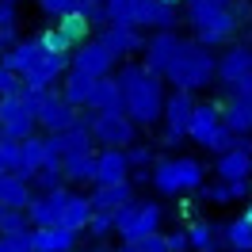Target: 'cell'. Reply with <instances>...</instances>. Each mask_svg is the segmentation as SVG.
Instances as JSON below:
<instances>
[{
  "mask_svg": "<svg viewBox=\"0 0 252 252\" xmlns=\"http://www.w3.org/2000/svg\"><path fill=\"white\" fill-rule=\"evenodd\" d=\"M221 123L229 126L237 138L252 134V99H229V103L221 107Z\"/></svg>",
  "mask_w": 252,
  "mask_h": 252,
  "instance_id": "f1b7e54d",
  "label": "cell"
},
{
  "mask_svg": "<svg viewBox=\"0 0 252 252\" xmlns=\"http://www.w3.org/2000/svg\"><path fill=\"white\" fill-rule=\"evenodd\" d=\"M225 4H233V0H184L188 12H195V8H225Z\"/></svg>",
  "mask_w": 252,
  "mask_h": 252,
  "instance_id": "bcb514c9",
  "label": "cell"
},
{
  "mask_svg": "<svg viewBox=\"0 0 252 252\" xmlns=\"http://www.w3.org/2000/svg\"><path fill=\"white\" fill-rule=\"evenodd\" d=\"M92 92H95V77H92V73H84V69H77V65L62 77V95L73 103V107H88Z\"/></svg>",
  "mask_w": 252,
  "mask_h": 252,
  "instance_id": "d6986e66",
  "label": "cell"
},
{
  "mask_svg": "<svg viewBox=\"0 0 252 252\" xmlns=\"http://www.w3.org/2000/svg\"><path fill=\"white\" fill-rule=\"evenodd\" d=\"M168 249H172V252H188V249H191L188 229H176V233H168Z\"/></svg>",
  "mask_w": 252,
  "mask_h": 252,
  "instance_id": "f6af8a7d",
  "label": "cell"
},
{
  "mask_svg": "<svg viewBox=\"0 0 252 252\" xmlns=\"http://www.w3.org/2000/svg\"><path fill=\"white\" fill-rule=\"evenodd\" d=\"M126 176H130L126 149H103L99 153V168H95V184H123Z\"/></svg>",
  "mask_w": 252,
  "mask_h": 252,
  "instance_id": "ffe728a7",
  "label": "cell"
},
{
  "mask_svg": "<svg viewBox=\"0 0 252 252\" xmlns=\"http://www.w3.org/2000/svg\"><path fill=\"white\" fill-rule=\"evenodd\" d=\"M176 4H164V0H142L138 8V27L142 31H176Z\"/></svg>",
  "mask_w": 252,
  "mask_h": 252,
  "instance_id": "e0dca14e",
  "label": "cell"
},
{
  "mask_svg": "<svg viewBox=\"0 0 252 252\" xmlns=\"http://www.w3.org/2000/svg\"><path fill=\"white\" fill-rule=\"evenodd\" d=\"M88 252H103V249H88Z\"/></svg>",
  "mask_w": 252,
  "mask_h": 252,
  "instance_id": "9f6ffc18",
  "label": "cell"
},
{
  "mask_svg": "<svg viewBox=\"0 0 252 252\" xmlns=\"http://www.w3.org/2000/svg\"><path fill=\"white\" fill-rule=\"evenodd\" d=\"M180 46H184V38H180L176 31H153L149 38H145V58L142 62L149 65L157 77H168V69H172Z\"/></svg>",
  "mask_w": 252,
  "mask_h": 252,
  "instance_id": "30bf717a",
  "label": "cell"
},
{
  "mask_svg": "<svg viewBox=\"0 0 252 252\" xmlns=\"http://www.w3.org/2000/svg\"><path fill=\"white\" fill-rule=\"evenodd\" d=\"M229 99H252V73L241 77L237 84H229Z\"/></svg>",
  "mask_w": 252,
  "mask_h": 252,
  "instance_id": "ee69618b",
  "label": "cell"
},
{
  "mask_svg": "<svg viewBox=\"0 0 252 252\" xmlns=\"http://www.w3.org/2000/svg\"><path fill=\"white\" fill-rule=\"evenodd\" d=\"M188 23H191L195 42L214 50V46H225L237 34L241 16L233 12V4H225V8H195V12H188Z\"/></svg>",
  "mask_w": 252,
  "mask_h": 252,
  "instance_id": "3957f363",
  "label": "cell"
},
{
  "mask_svg": "<svg viewBox=\"0 0 252 252\" xmlns=\"http://www.w3.org/2000/svg\"><path fill=\"white\" fill-rule=\"evenodd\" d=\"M138 245H142V252H172V249H168V237H160V233H153V237H142Z\"/></svg>",
  "mask_w": 252,
  "mask_h": 252,
  "instance_id": "7bdbcfd3",
  "label": "cell"
},
{
  "mask_svg": "<svg viewBox=\"0 0 252 252\" xmlns=\"http://www.w3.org/2000/svg\"><path fill=\"white\" fill-rule=\"evenodd\" d=\"M134 203V188H130V180H123V184H95L92 191V206L95 210H119V206Z\"/></svg>",
  "mask_w": 252,
  "mask_h": 252,
  "instance_id": "44dd1931",
  "label": "cell"
},
{
  "mask_svg": "<svg viewBox=\"0 0 252 252\" xmlns=\"http://www.w3.org/2000/svg\"><path fill=\"white\" fill-rule=\"evenodd\" d=\"M0 214H4V203H0Z\"/></svg>",
  "mask_w": 252,
  "mask_h": 252,
  "instance_id": "6f0895ef",
  "label": "cell"
},
{
  "mask_svg": "<svg viewBox=\"0 0 252 252\" xmlns=\"http://www.w3.org/2000/svg\"><path fill=\"white\" fill-rule=\"evenodd\" d=\"M111 229H115V214H111V210H95L92 221H88V233L92 237H107Z\"/></svg>",
  "mask_w": 252,
  "mask_h": 252,
  "instance_id": "60d3db41",
  "label": "cell"
},
{
  "mask_svg": "<svg viewBox=\"0 0 252 252\" xmlns=\"http://www.w3.org/2000/svg\"><path fill=\"white\" fill-rule=\"evenodd\" d=\"M153 188L160 195H184V172H180V157H164L153 164Z\"/></svg>",
  "mask_w": 252,
  "mask_h": 252,
  "instance_id": "603a6c76",
  "label": "cell"
},
{
  "mask_svg": "<svg viewBox=\"0 0 252 252\" xmlns=\"http://www.w3.org/2000/svg\"><path fill=\"white\" fill-rule=\"evenodd\" d=\"M16 42H19L16 27H4V23H0V54H4L8 46H16Z\"/></svg>",
  "mask_w": 252,
  "mask_h": 252,
  "instance_id": "7dc6e473",
  "label": "cell"
},
{
  "mask_svg": "<svg viewBox=\"0 0 252 252\" xmlns=\"http://www.w3.org/2000/svg\"><path fill=\"white\" fill-rule=\"evenodd\" d=\"M77 111L80 107H73L62 92L46 88L42 103H38V126H42L46 134H62V130H69V126H77L80 119H84V115H77Z\"/></svg>",
  "mask_w": 252,
  "mask_h": 252,
  "instance_id": "ba28073f",
  "label": "cell"
},
{
  "mask_svg": "<svg viewBox=\"0 0 252 252\" xmlns=\"http://www.w3.org/2000/svg\"><path fill=\"white\" fill-rule=\"evenodd\" d=\"M188 237H191V249L195 252H218V241H225V225L203 218L188 229Z\"/></svg>",
  "mask_w": 252,
  "mask_h": 252,
  "instance_id": "83f0119b",
  "label": "cell"
},
{
  "mask_svg": "<svg viewBox=\"0 0 252 252\" xmlns=\"http://www.w3.org/2000/svg\"><path fill=\"white\" fill-rule=\"evenodd\" d=\"M16 92H23V77L0 62V95H16Z\"/></svg>",
  "mask_w": 252,
  "mask_h": 252,
  "instance_id": "ab89813d",
  "label": "cell"
},
{
  "mask_svg": "<svg viewBox=\"0 0 252 252\" xmlns=\"http://www.w3.org/2000/svg\"><path fill=\"white\" fill-rule=\"evenodd\" d=\"M160 221H164V210L157 203H126L115 210V233L123 241H142V237L160 233Z\"/></svg>",
  "mask_w": 252,
  "mask_h": 252,
  "instance_id": "277c9868",
  "label": "cell"
},
{
  "mask_svg": "<svg viewBox=\"0 0 252 252\" xmlns=\"http://www.w3.org/2000/svg\"><path fill=\"white\" fill-rule=\"evenodd\" d=\"M42 54H46V46H42V38L34 34V38H19L16 46H8L4 54H0V62L8 65V69H16L19 77H23V73H31L34 65H38Z\"/></svg>",
  "mask_w": 252,
  "mask_h": 252,
  "instance_id": "9a60e30c",
  "label": "cell"
},
{
  "mask_svg": "<svg viewBox=\"0 0 252 252\" xmlns=\"http://www.w3.org/2000/svg\"><path fill=\"white\" fill-rule=\"evenodd\" d=\"M58 27H62L73 42H88V31H92V16H88V8H77V12H69V16L58 19Z\"/></svg>",
  "mask_w": 252,
  "mask_h": 252,
  "instance_id": "4dcf8cb0",
  "label": "cell"
},
{
  "mask_svg": "<svg viewBox=\"0 0 252 252\" xmlns=\"http://www.w3.org/2000/svg\"><path fill=\"white\" fill-rule=\"evenodd\" d=\"M38 126V115H34L31 99L23 92L16 95H0V130L4 138H16V142H27Z\"/></svg>",
  "mask_w": 252,
  "mask_h": 252,
  "instance_id": "5b68a950",
  "label": "cell"
},
{
  "mask_svg": "<svg viewBox=\"0 0 252 252\" xmlns=\"http://www.w3.org/2000/svg\"><path fill=\"white\" fill-rule=\"evenodd\" d=\"M225 241H229V249H241V252H252V218H233L225 221Z\"/></svg>",
  "mask_w": 252,
  "mask_h": 252,
  "instance_id": "d6a6232c",
  "label": "cell"
},
{
  "mask_svg": "<svg viewBox=\"0 0 252 252\" xmlns=\"http://www.w3.org/2000/svg\"><path fill=\"white\" fill-rule=\"evenodd\" d=\"M119 58L134 54V50H145V38H142V27H130V23H107L103 34H99Z\"/></svg>",
  "mask_w": 252,
  "mask_h": 252,
  "instance_id": "ac0fdd59",
  "label": "cell"
},
{
  "mask_svg": "<svg viewBox=\"0 0 252 252\" xmlns=\"http://www.w3.org/2000/svg\"><path fill=\"white\" fill-rule=\"evenodd\" d=\"M31 180H23L16 172H0V203L4 206H19V210H27L31 206Z\"/></svg>",
  "mask_w": 252,
  "mask_h": 252,
  "instance_id": "7402d4cb",
  "label": "cell"
},
{
  "mask_svg": "<svg viewBox=\"0 0 252 252\" xmlns=\"http://www.w3.org/2000/svg\"><path fill=\"white\" fill-rule=\"evenodd\" d=\"M195 99H191V92H184V88H176V92H168V103H164V145H176L188 138V126H191V115H195Z\"/></svg>",
  "mask_w": 252,
  "mask_h": 252,
  "instance_id": "52a82bcc",
  "label": "cell"
},
{
  "mask_svg": "<svg viewBox=\"0 0 252 252\" xmlns=\"http://www.w3.org/2000/svg\"><path fill=\"white\" fill-rule=\"evenodd\" d=\"M164 4H180V0H164Z\"/></svg>",
  "mask_w": 252,
  "mask_h": 252,
  "instance_id": "11a10c76",
  "label": "cell"
},
{
  "mask_svg": "<svg viewBox=\"0 0 252 252\" xmlns=\"http://www.w3.org/2000/svg\"><path fill=\"white\" fill-rule=\"evenodd\" d=\"M164 80L176 84V88H184V92H199V88L218 80V58L210 54V46L195 42V38L191 42L184 38V46H180V54H176V62Z\"/></svg>",
  "mask_w": 252,
  "mask_h": 252,
  "instance_id": "7a4b0ae2",
  "label": "cell"
},
{
  "mask_svg": "<svg viewBox=\"0 0 252 252\" xmlns=\"http://www.w3.org/2000/svg\"><path fill=\"white\" fill-rule=\"evenodd\" d=\"M23 229H31V214L19 210V206H4V214H0V233H23Z\"/></svg>",
  "mask_w": 252,
  "mask_h": 252,
  "instance_id": "8d00e7d4",
  "label": "cell"
},
{
  "mask_svg": "<svg viewBox=\"0 0 252 252\" xmlns=\"http://www.w3.org/2000/svg\"><path fill=\"white\" fill-rule=\"evenodd\" d=\"M84 123L92 126L95 145H103V149H130L138 142V123L130 115H92Z\"/></svg>",
  "mask_w": 252,
  "mask_h": 252,
  "instance_id": "8992f818",
  "label": "cell"
},
{
  "mask_svg": "<svg viewBox=\"0 0 252 252\" xmlns=\"http://www.w3.org/2000/svg\"><path fill=\"white\" fill-rule=\"evenodd\" d=\"M88 115H126V95H123L119 77L95 80V92L88 99Z\"/></svg>",
  "mask_w": 252,
  "mask_h": 252,
  "instance_id": "4fadbf2b",
  "label": "cell"
},
{
  "mask_svg": "<svg viewBox=\"0 0 252 252\" xmlns=\"http://www.w3.org/2000/svg\"><path fill=\"white\" fill-rule=\"evenodd\" d=\"M0 23L4 27H16V4H0Z\"/></svg>",
  "mask_w": 252,
  "mask_h": 252,
  "instance_id": "c3c4849f",
  "label": "cell"
},
{
  "mask_svg": "<svg viewBox=\"0 0 252 252\" xmlns=\"http://www.w3.org/2000/svg\"><path fill=\"white\" fill-rule=\"evenodd\" d=\"M233 252H241V249H233Z\"/></svg>",
  "mask_w": 252,
  "mask_h": 252,
  "instance_id": "680465c9",
  "label": "cell"
},
{
  "mask_svg": "<svg viewBox=\"0 0 252 252\" xmlns=\"http://www.w3.org/2000/svg\"><path fill=\"white\" fill-rule=\"evenodd\" d=\"M245 218H252V199H249V206H245Z\"/></svg>",
  "mask_w": 252,
  "mask_h": 252,
  "instance_id": "816d5d0a",
  "label": "cell"
},
{
  "mask_svg": "<svg viewBox=\"0 0 252 252\" xmlns=\"http://www.w3.org/2000/svg\"><path fill=\"white\" fill-rule=\"evenodd\" d=\"M0 252H38L34 225H31V229H23V233H0Z\"/></svg>",
  "mask_w": 252,
  "mask_h": 252,
  "instance_id": "e575fe53",
  "label": "cell"
},
{
  "mask_svg": "<svg viewBox=\"0 0 252 252\" xmlns=\"http://www.w3.org/2000/svg\"><path fill=\"white\" fill-rule=\"evenodd\" d=\"M0 134H4V130H0Z\"/></svg>",
  "mask_w": 252,
  "mask_h": 252,
  "instance_id": "91938a15",
  "label": "cell"
},
{
  "mask_svg": "<svg viewBox=\"0 0 252 252\" xmlns=\"http://www.w3.org/2000/svg\"><path fill=\"white\" fill-rule=\"evenodd\" d=\"M31 184L42 191V195H50V191H62V188H65V168H62V160H46V164L34 172Z\"/></svg>",
  "mask_w": 252,
  "mask_h": 252,
  "instance_id": "1f68e13d",
  "label": "cell"
},
{
  "mask_svg": "<svg viewBox=\"0 0 252 252\" xmlns=\"http://www.w3.org/2000/svg\"><path fill=\"white\" fill-rule=\"evenodd\" d=\"M95 206H92V195H69V203H65V218L62 225H69V229H88V221H92Z\"/></svg>",
  "mask_w": 252,
  "mask_h": 252,
  "instance_id": "f546056e",
  "label": "cell"
},
{
  "mask_svg": "<svg viewBox=\"0 0 252 252\" xmlns=\"http://www.w3.org/2000/svg\"><path fill=\"white\" fill-rule=\"evenodd\" d=\"M38 38H42V46H46L50 54H73V50H77V42H73V38H69V34L58 27V23H54L50 31H42Z\"/></svg>",
  "mask_w": 252,
  "mask_h": 252,
  "instance_id": "74e56055",
  "label": "cell"
},
{
  "mask_svg": "<svg viewBox=\"0 0 252 252\" xmlns=\"http://www.w3.org/2000/svg\"><path fill=\"white\" fill-rule=\"evenodd\" d=\"M221 126H225V123H221V107H218V103H199V107H195V115H191L188 138H191L195 145H203V149H206V145L214 142V134H218Z\"/></svg>",
  "mask_w": 252,
  "mask_h": 252,
  "instance_id": "5bb4252c",
  "label": "cell"
},
{
  "mask_svg": "<svg viewBox=\"0 0 252 252\" xmlns=\"http://www.w3.org/2000/svg\"><path fill=\"white\" fill-rule=\"evenodd\" d=\"M38 252H73L77 249V229L69 225H46V229H34Z\"/></svg>",
  "mask_w": 252,
  "mask_h": 252,
  "instance_id": "d4e9b609",
  "label": "cell"
},
{
  "mask_svg": "<svg viewBox=\"0 0 252 252\" xmlns=\"http://www.w3.org/2000/svg\"><path fill=\"white\" fill-rule=\"evenodd\" d=\"M38 8H42V16L62 19V16H69V12L84 8V4H80V0H38Z\"/></svg>",
  "mask_w": 252,
  "mask_h": 252,
  "instance_id": "f35d334b",
  "label": "cell"
},
{
  "mask_svg": "<svg viewBox=\"0 0 252 252\" xmlns=\"http://www.w3.org/2000/svg\"><path fill=\"white\" fill-rule=\"evenodd\" d=\"M73 65L77 69H84V73H92L95 80H103L115 73V65H119V54L103 42V38H92V42H80L77 50H73Z\"/></svg>",
  "mask_w": 252,
  "mask_h": 252,
  "instance_id": "9c48e42d",
  "label": "cell"
},
{
  "mask_svg": "<svg viewBox=\"0 0 252 252\" xmlns=\"http://www.w3.org/2000/svg\"><path fill=\"white\" fill-rule=\"evenodd\" d=\"M69 69H73V58H69V54H50V50H46L31 73H23V92L54 88V84H58V80H62Z\"/></svg>",
  "mask_w": 252,
  "mask_h": 252,
  "instance_id": "8fae6325",
  "label": "cell"
},
{
  "mask_svg": "<svg viewBox=\"0 0 252 252\" xmlns=\"http://www.w3.org/2000/svg\"><path fill=\"white\" fill-rule=\"evenodd\" d=\"M203 199L214 206H225V203H237V188L229 180H214V184H203Z\"/></svg>",
  "mask_w": 252,
  "mask_h": 252,
  "instance_id": "d590c367",
  "label": "cell"
},
{
  "mask_svg": "<svg viewBox=\"0 0 252 252\" xmlns=\"http://www.w3.org/2000/svg\"><path fill=\"white\" fill-rule=\"evenodd\" d=\"M119 252H142V245H134V241H123V249Z\"/></svg>",
  "mask_w": 252,
  "mask_h": 252,
  "instance_id": "681fc988",
  "label": "cell"
},
{
  "mask_svg": "<svg viewBox=\"0 0 252 252\" xmlns=\"http://www.w3.org/2000/svg\"><path fill=\"white\" fill-rule=\"evenodd\" d=\"M126 157H130V168H149V164H153V149L142 145V142H134L126 149Z\"/></svg>",
  "mask_w": 252,
  "mask_h": 252,
  "instance_id": "b9f144b4",
  "label": "cell"
},
{
  "mask_svg": "<svg viewBox=\"0 0 252 252\" xmlns=\"http://www.w3.org/2000/svg\"><path fill=\"white\" fill-rule=\"evenodd\" d=\"M115 77L126 95V115L138 126H157L164 119V103H168L164 77H157L145 62H123V69Z\"/></svg>",
  "mask_w": 252,
  "mask_h": 252,
  "instance_id": "6da1fadb",
  "label": "cell"
},
{
  "mask_svg": "<svg viewBox=\"0 0 252 252\" xmlns=\"http://www.w3.org/2000/svg\"><path fill=\"white\" fill-rule=\"evenodd\" d=\"M65 180L69 184H95V168H99V153H77V157H65L62 160Z\"/></svg>",
  "mask_w": 252,
  "mask_h": 252,
  "instance_id": "484cf974",
  "label": "cell"
},
{
  "mask_svg": "<svg viewBox=\"0 0 252 252\" xmlns=\"http://www.w3.org/2000/svg\"><path fill=\"white\" fill-rule=\"evenodd\" d=\"M46 164V138H38V134H31L27 142L19 145V168L16 176H23V180H34V172Z\"/></svg>",
  "mask_w": 252,
  "mask_h": 252,
  "instance_id": "cb8c5ba5",
  "label": "cell"
},
{
  "mask_svg": "<svg viewBox=\"0 0 252 252\" xmlns=\"http://www.w3.org/2000/svg\"><path fill=\"white\" fill-rule=\"evenodd\" d=\"M58 142H62V160L65 157H77V153H92V126L80 119L77 126H69V130H62L58 134Z\"/></svg>",
  "mask_w": 252,
  "mask_h": 252,
  "instance_id": "4316f807",
  "label": "cell"
},
{
  "mask_svg": "<svg viewBox=\"0 0 252 252\" xmlns=\"http://www.w3.org/2000/svg\"><path fill=\"white\" fill-rule=\"evenodd\" d=\"M0 172H8V168H4V160H0Z\"/></svg>",
  "mask_w": 252,
  "mask_h": 252,
  "instance_id": "db71d44e",
  "label": "cell"
},
{
  "mask_svg": "<svg viewBox=\"0 0 252 252\" xmlns=\"http://www.w3.org/2000/svg\"><path fill=\"white\" fill-rule=\"evenodd\" d=\"M103 8H107L111 23H130V27H138V8H142V0H103Z\"/></svg>",
  "mask_w": 252,
  "mask_h": 252,
  "instance_id": "836d02e7",
  "label": "cell"
},
{
  "mask_svg": "<svg viewBox=\"0 0 252 252\" xmlns=\"http://www.w3.org/2000/svg\"><path fill=\"white\" fill-rule=\"evenodd\" d=\"M69 195H73L69 188L50 191V195H34V199H31V206H27V214H31V225H34V229H46V225H62Z\"/></svg>",
  "mask_w": 252,
  "mask_h": 252,
  "instance_id": "7c38bea8",
  "label": "cell"
},
{
  "mask_svg": "<svg viewBox=\"0 0 252 252\" xmlns=\"http://www.w3.org/2000/svg\"><path fill=\"white\" fill-rule=\"evenodd\" d=\"M249 73H252V46H229L225 54H218V84L229 88Z\"/></svg>",
  "mask_w": 252,
  "mask_h": 252,
  "instance_id": "2e32d148",
  "label": "cell"
},
{
  "mask_svg": "<svg viewBox=\"0 0 252 252\" xmlns=\"http://www.w3.org/2000/svg\"><path fill=\"white\" fill-rule=\"evenodd\" d=\"M80 4H84V8H92V4H103V0H80Z\"/></svg>",
  "mask_w": 252,
  "mask_h": 252,
  "instance_id": "f907efd6",
  "label": "cell"
},
{
  "mask_svg": "<svg viewBox=\"0 0 252 252\" xmlns=\"http://www.w3.org/2000/svg\"><path fill=\"white\" fill-rule=\"evenodd\" d=\"M0 4H19V0H0Z\"/></svg>",
  "mask_w": 252,
  "mask_h": 252,
  "instance_id": "f5cc1de1",
  "label": "cell"
}]
</instances>
